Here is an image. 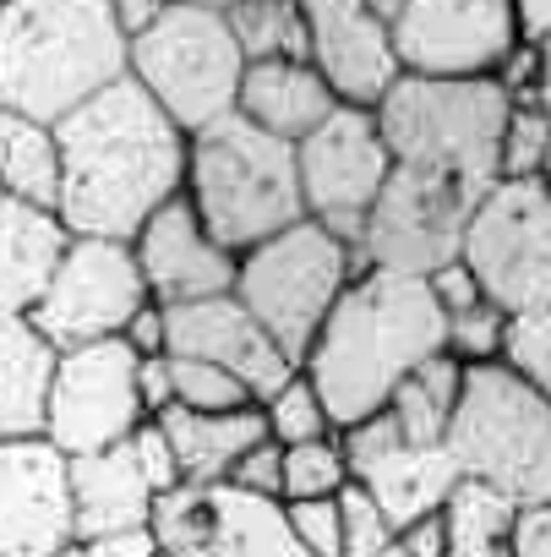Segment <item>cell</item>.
<instances>
[{"mask_svg":"<svg viewBox=\"0 0 551 557\" xmlns=\"http://www.w3.org/2000/svg\"><path fill=\"white\" fill-rule=\"evenodd\" d=\"M83 557H159V535L153 524H132V530H110V535H88L77 541Z\"/></svg>","mask_w":551,"mask_h":557,"instance_id":"cell-42","label":"cell"},{"mask_svg":"<svg viewBox=\"0 0 551 557\" xmlns=\"http://www.w3.org/2000/svg\"><path fill=\"white\" fill-rule=\"evenodd\" d=\"M180 197L191 202L197 224L229 251H251L256 240L279 235L285 224L306 219L296 143L273 137L235 110L186 132V181Z\"/></svg>","mask_w":551,"mask_h":557,"instance_id":"cell-4","label":"cell"},{"mask_svg":"<svg viewBox=\"0 0 551 557\" xmlns=\"http://www.w3.org/2000/svg\"><path fill=\"white\" fill-rule=\"evenodd\" d=\"M459 262L491 307H551V191L546 181H491L459 240Z\"/></svg>","mask_w":551,"mask_h":557,"instance_id":"cell-9","label":"cell"},{"mask_svg":"<svg viewBox=\"0 0 551 557\" xmlns=\"http://www.w3.org/2000/svg\"><path fill=\"white\" fill-rule=\"evenodd\" d=\"M508 557H551V503H513Z\"/></svg>","mask_w":551,"mask_h":557,"instance_id":"cell-40","label":"cell"},{"mask_svg":"<svg viewBox=\"0 0 551 557\" xmlns=\"http://www.w3.org/2000/svg\"><path fill=\"white\" fill-rule=\"evenodd\" d=\"M170 405H186V410H246V405H256V394L235 377V372H224V367H213V361H191V356H170Z\"/></svg>","mask_w":551,"mask_h":557,"instance_id":"cell-34","label":"cell"},{"mask_svg":"<svg viewBox=\"0 0 551 557\" xmlns=\"http://www.w3.org/2000/svg\"><path fill=\"white\" fill-rule=\"evenodd\" d=\"M334 503H339V557H377L393 541V524L355 481H345L334 492Z\"/></svg>","mask_w":551,"mask_h":557,"instance_id":"cell-35","label":"cell"},{"mask_svg":"<svg viewBox=\"0 0 551 557\" xmlns=\"http://www.w3.org/2000/svg\"><path fill=\"white\" fill-rule=\"evenodd\" d=\"M72 535L66 454L45 437H0V557H50Z\"/></svg>","mask_w":551,"mask_h":557,"instance_id":"cell-16","label":"cell"},{"mask_svg":"<svg viewBox=\"0 0 551 557\" xmlns=\"http://www.w3.org/2000/svg\"><path fill=\"white\" fill-rule=\"evenodd\" d=\"M306 17V66L328 83L339 104L372 110L388 83L404 72L388 28L372 17L366 0H301Z\"/></svg>","mask_w":551,"mask_h":557,"instance_id":"cell-18","label":"cell"},{"mask_svg":"<svg viewBox=\"0 0 551 557\" xmlns=\"http://www.w3.org/2000/svg\"><path fill=\"white\" fill-rule=\"evenodd\" d=\"M137 399L142 416H159L175 394H170V356H137Z\"/></svg>","mask_w":551,"mask_h":557,"instance_id":"cell-44","label":"cell"},{"mask_svg":"<svg viewBox=\"0 0 551 557\" xmlns=\"http://www.w3.org/2000/svg\"><path fill=\"white\" fill-rule=\"evenodd\" d=\"M502 307H491V301H475V307H464V312H453V318H442V350L453 356V361H497V339H502Z\"/></svg>","mask_w":551,"mask_h":557,"instance_id":"cell-36","label":"cell"},{"mask_svg":"<svg viewBox=\"0 0 551 557\" xmlns=\"http://www.w3.org/2000/svg\"><path fill=\"white\" fill-rule=\"evenodd\" d=\"M142 421L137 399V356L126 339H93L55 350L50 388H45V437L77 459L110 443H126L132 426Z\"/></svg>","mask_w":551,"mask_h":557,"instance_id":"cell-12","label":"cell"},{"mask_svg":"<svg viewBox=\"0 0 551 557\" xmlns=\"http://www.w3.org/2000/svg\"><path fill=\"white\" fill-rule=\"evenodd\" d=\"M66 240H72V230L61 224L55 208L0 191V307L28 312L39 301V290L50 285Z\"/></svg>","mask_w":551,"mask_h":557,"instance_id":"cell-23","label":"cell"},{"mask_svg":"<svg viewBox=\"0 0 551 557\" xmlns=\"http://www.w3.org/2000/svg\"><path fill=\"white\" fill-rule=\"evenodd\" d=\"M55 345L28 323V312L0 307V437H28L45 426Z\"/></svg>","mask_w":551,"mask_h":557,"instance_id":"cell-25","label":"cell"},{"mask_svg":"<svg viewBox=\"0 0 551 557\" xmlns=\"http://www.w3.org/2000/svg\"><path fill=\"white\" fill-rule=\"evenodd\" d=\"M361 273V257L350 240L323 230L317 219H296L279 235L256 240L251 251L235 257V301L267 329L296 367L323 329L328 307L345 296V285Z\"/></svg>","mask_w":551,"mask_h":557,"instance_id":"cell-7","label":"cell"},{"mask_svg":"<svg viewBox=\"0 0 551 557\" xmlns=\"http://www.w3.org/2000/svg\"><path fill=\"white\" fill-rule=\"evenodd\" d=\"M159 12H164V0H110V17H115V28H121L126 39H137Z\"/></svg>","mask_w":551,"mask_h":557,"instance_id":"cell-47","label":"cell"},{"mask_svg":"<svg viewBox=\"0 0 551 557\" xmlns=\"http://www.w3.org/2000/svg\"><path fill=\"white\" fill-rule=\"evenodd\" d=\"M279 503H301V497H334L350 481L345 448L339 437H306V443H279Z\"/></svg>","mask_w":551,"mask_h":557,"instance_id":"cell-30","label":"cell"},{"mask_svg":"<svg viewBox=\"0 0 551 557\" xmlns=\"http://www.w3.org/2000/svg\"><path fill=\"white\" fill-rule=\"evenodd\" d=\"M121 339L132 345V356H164V307L159 301H142L132 312V323L121 329Z\"/></svg>","mask_w":551,"mask_h":557,"instance_id":"cell-43","label":"cell"},{"mask_svg":"<svg viewBox=\"0 0 551 557\" xmlns=\"http://www.w3.org/2000/svg\"><path fill=\"white\" fill-rule=\"evenodd\" d=\"M142 301H148V290H142L132 240L72 235L50 273V285L28 307V323L55 350H72V345H93V339H121V329L132 323V312Z\"/></svg>","mask_w":551,"mask_h":557,"instance_id":"cell-11","label":"cell"},{"mask_svg":"<svg viewBox=\"0 0 551 557\" xmlns=\"http://www.w3.org/2000/svg\"><path fill=\"white\" fill-rule=\"evenodd\" d=\"M551 164V121L540 104H513L497 137V181H546Z\"/></svg>","mask_w":551,"mask_h":557,"instance_id":"cell-32","label":"cell"},{"mask_svg":"<svg viewBox=\"0 0 551 557\" xmlns=\"http://www.w3.org/2000/svg\"><path fill=\"white\" fill-rule=\"evenodd\" d=\"M508 7H513L518 39L524 45H546V34H551V0H508Z\"/></svg>","mask_w":551,"mask_h":557,"instance_id":"cell-46","label":"cell"},{"mask_svg":"<svg viewBox=\"0 0 551 557\" xmlns=\"http://www.w3.org/2000/svg\"><path fill=\"white\" fill-rule=\"evenodd\" d=\"M61 191L55 213L72 235L132 240L137 224L186 181V132L132 83L115 77L55 121Z\"/></svg>","mask_w":551,"mask_h":557,"instance_id":"cell-1","label":"cell"},{"mask_svg":"<svg viewBox=\"0 0 551 557\" xmlns=\"http://www.w3.org/2000/svg\"><path fill=\"white\" fill-rule=\"evenodd\" d=\"M0 191L55 208L61 191V143L50 121L17 115V110H0Z\"/></svg>","mask_w":551,"mask_h":557,"instance_id":"cell-26","label":"cell"},{"mask_svg":"<svg viewBox=\"0 0 551 557\" xmlns=\"http://www.w3.org/2000/svg\"><path fill=\"white\" fill-rule=\"evenodd\" d=\"M285 524L306 557H339V503L334 497H301L285 503Z\"/></svg>","mask_w":551,"mask_h":557,"instance_id":"cell-37","label":"cell"},{"mask_svg":"<svg viewBox=\"0 0 551 557\" xmlns=\"http://www.w3.org/2000/svg\"><path fill=\"white\" fill-rule=\"evenodd\" d=\"M256 410H262V426H267L273 443H306V437H328L334 432V421H328V410H323V399H317V388L306 383L301 367L273 394H262Z\"/></svg>","mask_w":551,"mask_h":557,"instance_id":"cell-31","label":"cell"},{"mask_svg":"<svg viewBox=\"0 0 551 557\" xmlns=\"http://www.w3.org/2000/svg\"><path fill=\"white\" fill-rule=\"evenodd\" d=\"M393 159L377 137L372 110L334 104L301 143H296V175H301V208L339 240H361V219L377 202Z\"/></svg>","mask_w":551,"mask_h":557,"instance_id":"cell-13","label":"cell"},{"mask_svg":"<svg viewBox=\"0 0 551 557\" xmlns=\"http://www.w3.org/2000/svg\"><path fill=\"white\" fill-rule=\"evenodd\" d=\"M334 104L339 99L306 61H246L235 83V115L285 143H301Z\"/></svg>","mask_w":551,"mask_h":557,"instance_id":"cell-21","label":"cell"},{"mask_svg":"<svg viewBox=\"0 0 551 557\" xmlns=\"http://www.w3.org/2000/svg\"><path fill=\"white\" fill-rule=\"evenodd\" d=\"M159 557H164V552H159Z\"/></svg>","mask_w":551,"mask_h":557,"instance_id":"cell-52","label":"cell"},{"mask_svg":"<svg viewBox=\"0 0 551 557\" xmlns=\"http://www.w3.org/2000/svg\"><path fill=\"white\" fill-rule=\"evenodd\" d=\"M153 421L164 426V437L175 448L180 486H213V481H224L229 465L256 437H267L256 405H246V410H186V405H164Z\"/></svg>","mask_w":551,"mask_h":557,"instance_id":"cell-24","label":"cell"},{"mask_svg":"<svg viewBox=\"0 0 551 557\" xmlns=\"http://www.w3.org/2000/svg\"><path fill=\"white\" fill-rule=\"evenodd\" d=\"M497 361L535 388H551V307H524L502 318Z\"/></svg>","mask_w":551,"mask_h":557,"instance_id":"cell-33","label":"cell"},{"mask_svg":"<svg viewBox=\"0 0 551 557\" xmlns=\"http://www.w3.org/2000/svg\"><path fill=\"white\" fill-rule=\"evenodd\" d=\"M164 557H306L285 524V503L213 486H175L148 513Z\"/></svg>","mask_w":551,"mask_h":557,"instance_id":"cell-14","label":"cell"},{"mask_svg":"<svg viewBox=\"0 0 551 557\" xmlns=\"http://www.w3.org/2000/svg\"><path fill=\"white\" fill-rule=\"evenodd\" d=\"M513 99L502 83L486 77H431V72H399L388 94L372 104L377 137L393 164L453 175L475 191L497 181V137L508 126Z\"/></svg>","mask_w":551,"mask_h":557,"instance_id":"cell-5","label":"cell"},{"mask_svg":"<svg viewBox=\"0 0 551 557\" xmlns=\"http://www.w3.org/2000/svg\"><path fill=\"white\" fill-rule=\"evenodd\" d=\"M399 546L410 557H448V535H442V513H421L415 524L399 530Z\"/></svg>","mask_w":551,"mask_h":557,"instance_id":"cell-45","label":"cell"},{"mask_svg":"<svg viewBox=\"0 0 551 557\" xmlns=\"http://www.w3.org/2000/svg\"><path fill=\"white\" fill-rule=\"evenodd\" d=\"M126 448H132V459H137V470H142V481H148L153 492H175V486H180L175 448H170V437H164V426H159L153 416H142V421L132 426Z\"/></svg>","mask_w":551,"mask_h":557,"instance_id":"cell-38","label":"cell"},{"mask_svg":"<svg viewBox=\"0 0 551 557\" xmlns=\"http://www.w3.org/2000/svg\"><path fill=\"white\" fill-rule=\"evenodd\" d=\"M240 61H306L301 0H240L224 12Z\"/></svg>","mask_w":551,"mask_h":557,"instance_id":"cell-29","label":"cell"},{"mask_svg":"<svg viewBox=\"0 0 551 557\" xmlns=\"http://www.w3.org/2000/svg\"><path fill=\"white\" fill-rule=\"evenodd\" d=\"M240 66L246 61L229 39L224 12L191 7V0H164V12L137 39H126V77L180 132H197L235 110Z\"/></svg>","mask_w":551,"mask_h":557,"instance_id":"cell-8","label":"cell"},{"mask_svg":"<svg viewBox=\"0 0 551 557\" xmlns=\"http://www.w3.org/2000/svg\"><path fill=\"white\" fill-rule=\"evenodd\" d=\"M126 77V34L110 0H7L0 7V110L61 121Z\"/></svg>","mask_w":551,"mask_h":557,"instance_id":"cell-3","label":"cell"},{"mask_svg":"<svg viewBox=\"0 0 551 557\" xmlns=\"http://www.w3.org/2000/svg\"><path fill=\"white\" fill-rule=\"evenodd\" d=\"M431 350H442V307L431 301L426 278L361 268L312 334L301 372L339 432L383 410L393 383Z\"/></svg>","mask_w":551,"mask_h":557,"instance_id":"cell-2","label":"cell"},{"mask_svg":"<svg viewBox=\"0 0 551 557\" xmlns=\"http://www.w3.org/2000/svg\"><path fill=\"white\" fill-rule=\"evenodd\" d=\"M350 481L383 508V519H388L393 535H399V530L415 524L421 513H437V508H442V497H448L453 481H459V465H453V454H448L442 443H393L383 459H372V465L355 470Z\"/></svg>","mask_w":551,"mask_h":557,"instance_id":"cell-22","label":"cell"},{"mask_svg":"<svg viewBox=\"0 0 551 557\" xmlns=\"http://www.w3.org/2000/svg\"><path fill=\"white\" fill-rule=\"evenodd\" d=\"M50 557H83V546H77V541H66V546H55Z\"/></svg>","mask_w":551,"mask_h":557,"instance_id":"cell-50","label":"cell"},{"mask_svg":"<svg viewBox=\"0 0 551 557\" xmlns=\"http://www.w3.org/2000/svg\"><path fill=\"white\" fill-rule=\"evenodd\" d=\"M426 290H431V301L442 307V318H453V312H464V307H475V301H486L480 296V285H475V273L453 257V262H437L431 273H426Z\"/></svg>","mask_w":551,"mask_h":557,"instance_id":"cell-41","label":"cell"},{"mask_svg":"<svg viewBox=\"0 0 551 557\" xmlns=\"http://www.w3.org/2000/svg\"><path fill=\"white\" fill-rule=\"evenodd\" d=\"M0 7H7V0H0Z\"/></svg>","mask_w":551,"mask_h":557,"instance_id":"cell-51","label":"cell"},{"mask_svg":"<svg viewBox=\"0 0 551 557\" xmlns=\"http://www.w3.org/2000/svg\"><path fill=\"white\" fill-rule=\"evenodd\" d=\"M475 197L480 191L453 175H426V170L393 164L377 202L361 219V240H355L361 268L426 278L437 262H453Z\"/></svg>","mask_w":551,"mask_h":557,"instance_id":"cell-10","label":"cell"},{"mask_svg":"<svg viewBox=\"0 0 551 557\" xmlns=\"http://www.w3.org/2000/svg\"><path fill=\"white\" fill-rule=\"evenodd\" d=\"M191 7H213V12H229V7H240V0H191Z\"/></svg>","mask_w":551,"mask_h":557,"instance_id":"cell-48","label":"cell"},{"mask_svg":"<svg viewBox=\"0 0 551 557\" xmlns=\"http://www.w3.org/2000/svg\"><path fill=\"white\" fill-rule=\"evenodd\" d=\"M132 257L142 273V290L159 307L175 301H197V296H218L235 285V257L197 224L191 202L175 191L170 202H159L137 235H132Z\"/></svg>","mask_w":551,"mask_h":557,"instance_id":"cell-19","label":"cell"},{"mask_svg":"<svg viewBox=\"0 0 551 557\" xmlns=\"http://www.w3.org/2000/svg\"><path fill=\"white\" fill-rule=\"evenodd\" d=\"M513 503L508 492L459 475L453 492L442 497V535H448V557H508V524H513Z\"/></svg>","mask_w":551,"mask_h":557,"instance_id":"cell-28","label":"cell"},{"mask_svg":"<svg viewBox=\"0 0 551 557\" xmlns=\"http://www.w3.org/2000/svg\"><path fill=\"white\" fill-rule=\"evenodd\" d=\"M66 486H72V535L77 541L148 524L153 497H159L142 481V470H137L126 443H110V448L66 459Z\"/></svg>","mask_w":551,"mask_h":557,"instance_id":"cell-20","label":"cell"},{"mask_svg":"<svg viewBox=\"0 0 551 557\" xmlns=\"http://www.w3.org/2000/svg\"><path fill=\"white\" fill-rule=\"evenodd\" d=\"M279 443L273 437H256L235 465H229V475H224V486H235V492H251V497H273L279 503Z\"/></svg>","mask_w":551,"mask_h":557,"instance_id":"cell-39","label":"cell"},{"mask_svg":"<svg viewBox=\"0 0 551 557\" xmlns=\"http://www.w3.org/2000/svg\"><path fill=\"white\" fill-rule=\"evenodd\" d=\"M164 356L213 361V367L235 372L256 399L273 394V388L296 372V361L267 339V329L235 301V290L164 307Z\"/></svg>","mask_w":551,"mask_h":557,"instance_id":"cell-17","label":"cell"},{"mask_svg":"<svg viewBox=\"0 0 551 557\" xmlns=\"http://www.w3.org/2000/svg\"><path fill=\"white\" fill-rule=\"evenodd\" d=\"M442 448L459 475L518 503H551V399L502 361H469Z\"/></svg>","mask_w":551,"mask_h":557,"instance_id":"cell-6","label":"cell"},{"mask_svg":"<svg viewBox=\"0 0 551 557\" xmlns=\"http://www.w3.org/2000/svg\"><path fill=\"white\" fill-rule=\"evenodd\" d=\"M388 39L404 72L486 77L518 45V23L508 0H399Z\"/></svg>","mask_w":551,"mask_h":557,"instance_id":"cell-15","label":"cell"},{"mask_svg":"<svg viewBox=\"0 0 551 557\" xmlns=\"http://www.w3.org/2000/svg\"><path fill=\"white\" fill-rule=\"evenodd\" d=\"M459 383H464V361H453L448 350H431L426 361H415L393 383L388 416L399 421L404 443H442L448 416H453V399H459Z\"/></svg>","mask_w":551,"mask_h":557,"instance_id":"cell-27","label":"cell"},{"mask_svg":"<svg viewBox=\"0 0 551 557\" xmlns=\"http://www.w3.org/2000/svg\"><path fill=\"white\" fill-rule=\"evenodd\" d=\"M377 557H410V552H404V546H399V535H393V541H388V546H383Z\"/></svg>","mask_w":551,"mask_h":557,"instance_id":"cell-49","label":"cell"}]
</instances>
